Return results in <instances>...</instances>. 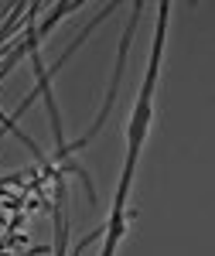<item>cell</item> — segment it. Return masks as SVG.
Returning a JSON list of instances; mask_svg holds the SVG:
<instances>
[{"instance_id": "cell-1", "label": "cell", "mask_w": 215, "mask_h": 256, "mask_svg": "<svg viewBox=\"0 0 215 256\" xmlns=\"http://www.w3.org/2000/svg\"><path fill=\"white\" fill-rule=\"evenodd\" d=\"M157 31H154V48H150V68H147V79L140 86V99H137V110L130 116V130H126V168H137V154H140V144L147 137V126H150V99H154V86H157V65H160V48H164V31H168V10L171 4L160 0L157 7Z\"/></svg>"}, {"instance_id": "cell-2", "label": "cell", "mask_w": 215, "mask_h": 256, "mask_svg": "<svg viewBox=\"0 0 215 256\" xmlns=\"http://www.w3.org/2000/svg\"><path fill=\"white\" fill-rule=\"evenodd\" d=\"M140 10H144V0H137V4H134V14H130L126 28H123V38H120V52H116V68H113V86H110V92H106V102H102V110H99V116H96V123H92V130H89V134H86L82 140L68 144V147H65V154H72V150H78V147H86V144H89V140H92L99 130H102V123L110 120V106H113V102H116V96H120V79H123V68H126V55H130V38H134V31H137Z\"/></svg>"}, {"instance_id": "cell-3", "label": "cell", "mask_w": 215, "mask_h": 256, "mask_svg": "<svg viewBox=\"0 0 215 256\" xmlns=\"http://www.w3.org/2000/svg\"><path fill=\"white\" fill-rule=\"evenodd\" d=\"M72 10H78V4H58V7L52 10V18L38 24V34H48V31H52V24H58V20L65 18V14H72Z\"/></svg>"}]
</instances>
